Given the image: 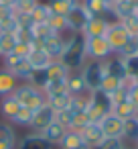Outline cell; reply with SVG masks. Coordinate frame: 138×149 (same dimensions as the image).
<instances>
[{
	"instance_id": "ac0fdd59",
	"label": "cell",
	"mask_w": 138,
	"mask_h": 149,
	"mask_svg": "<svg viewBox=\"0 0 138 149\" xmlns=\"http://www.w3.org/2000/svg\"><path fill=\"white\" fill-rule=\"evenodd\" d=\"M21 82L8 72V70H4V68H0V98H4V96H10L14 90H16V86H19Z\"/></svg>"
},
{
	"instance_id": "44dd1931",
	"label": "cell",
	"mask_w": 138,
	"mask_h": 149,
	"mask_svg": "<svg viewBox=\"0 0 138 149\" xmlns=\"http://www.w3.org/2000/svg\"><path fill=\"white\" fill-rule=\"evenodd\" d=\"M19 108H21V102H19L12 94H10V96H4V98H0V114L6 118V123L19 112Z\"/></svg>"
},
{
	"instance_id": "484cf974",
	"label": "cell",
	"mask_w": 138,
	"mask_h": 149,
	"mask_svg": "<svg viewBox=\"0 0 138 149\" xmlns=\"http://www.w3.org/2000/svg\"><path fill=\"white\" fill-rule=\"evenodd\" d=\"M27 84H31V86H35V88H39V90H43L45 86H47V82H49V76H47V68L45 70H31V74L27 76V80H25Z\"/></svg>"
},
{
	"instance_id": "6da1fadb",
	"label": "cell",
	"mask_w": 138,
	"mask_h": 149,
	"mask_svg": "<svg viewBox=\"0 0 138 149\" xmlns=\"http://www.w3.org/2000/svg\"><path fill=\"white\" fill-rule=\"evenodd\" d=\"M57 61H61L69 72H79L81 65L87 61V55H85V37L81 33H69L65 37L63 53H61V57Z\"/></svg>"
},
{
	"instance_id": "e575fe53",
	"label": "cell",
	"mask_w": 138,
	"mask_h": 149,
	"mask_svg": "<svg viewBox=\"0 0 138 149\" xmlns=\"http://www.w3.org/2000/svg\"><path fill=\"white\" fill-rule=\"evenodd\" d=\"M122 86H124V82H120V80H116V78H112V76H106L104 82H102V88H100V90H102L104 94L112 96V94H114L116 90H120Z\"/></svg>"
},
{
	"instance_id": "cb8c5ba5",
	"label": "cell",
	"mask_w": 138,
	"mask_h": 149,
	"mask_svg": "<svg viewBox=\"0 0 138 149\" xmlns=\"http://www.w3.org/2000/svg\"><path fill=\"white\" fill-rule=\"evenodd\" d=\"M0 141L10 145L12 149L16 147V141H19V135H16V129L10 125V123H0Z\"/></svg>"
},
{
	"instance_id": "7c38bea8",
	"label": "cell",
	"mask_w": 138,
	"mask_h": 149,
	"mask_svg": "<svg viewBox=\"0 0 138 149\" xmlns=\"http://www.w3.org/2000/svg\"><path fill=\"white\" fill-rule=\"evenodd\" d=\"M79 135H81L83 143L89 145L91 149H95V147L104 141V133H102V129H100L97 123H87V125L79 131Z\"/></svg>"
},
{
	"instance_id": "b9f144b4",
	"label": "cell",
	"mask_w": 138,
	"mask_h": 149,
	"mask_svg": "<svg viewBox=\"0 0 138 149\" xmlns=\"http://www.w3.org/2000/svg\"><path fill=\"white\" fill-rule=\"evenodd\" d=\"M75 149H91V147H89V145H85V143H81V145H77Z\"/></svg>"
},
{
	"instance_id": "5bb4252c",
	"label": "cell",
	"mask_w": 138,
	"mask_h": 149,
	"mask_svg": "<svg viewBox=\"0 0 138 149\" xmlns=\"http://www.w3.org/2000/svg\"><path fill=\"white\" fill-rule=\"evenodd\" d=\"M27 61H29V65L33 68V70H45V68H49L51 65V57H49V53L43 49V47H33V51L27 55Z\"/></svg>"
},
{
	"instance_id": "603a6c76",
	"label": "cell",
	"mask_w": 138,
	"mask_h": 149,
	"mask_svg": "<svg viewBox=\"0 0 138 149\" xmlns=\"http://www.w3.org/2000/svg\"><path fill=\"white\" fill-rule=\"evenodd\" d=\"M65 90H67L71 96L85 92V84H83V78H81L79 72H69V76L65 78Z\"/></svg>"
},
{
	"instance_id": "60d3db41",
	"label": "cell",
	"mask_w": 138,
	"mask_h": 149,
	"mask_svg": "<svg viewBox=\"0 0 138 149\" xmlns=\"http://www.w3.org/2000/svg\"><path fill=\"white\" fill-rule=\"evenodd\" d=\"M110 100H112V106H114V104H120V102H124V100H128V96H126V86H122L120 90H116V92L110 96Z\"/></svg>"
},
{
	"instance_id": "ffe728a7",
	"label": "cell",
	"mask_w": 138,
	"mask_h": 149,
	"mask_svg": "<svg viewBox=\"0 0 138 149\" xmlns=\"http://www.w3.org/2000/svg\"><path fill=\"white\" fill-rule=\"evenodd\" d=\"M79 4V0H47V6L53 15H61L67 17L71 8H75Z\"/></svg>"
},
{
	"instance_id": "f6af8a7d",
	"label": "cell",
	"mask_w": 138,
	"mask_h": 149,
	"mask_svg": "<svg viewBox=\"0 0 138 149\" xmlns=\"http://www.w3.org/2000/svg\"><path fill=\"white\" fill-rule=\"evenodd\" d=\"M132 84H136V86H138V76H136V78H132Z\"/></svg>"
},
{
	"instance_id": "bcb514c9",
	"label": "cell",
	"mask_w": 138,
	"mask_h": 149,
	"mask_svg": "<svg viewBox=\"0 0 138 149\" xmlns=\"http://www.w3.org/2000/svg\"><path fill=\"white\" fill-rule=\"evenodd\" d=\"M106 2H108V4H110V6H112V4H114V2H116V0H106Z\"/></svg>"
},
{
	"instance_id": "7bdbcfd3",
	"label": "cell",
	"mask_w": 138,
	"mask_h": 149,
	"mask_svg": "<svg viewBox=\"0 0 138 149\" xmlns=\"http://www.w3.org/2000/svg\"><path fill=\"white\" fill-rule=\"evenodd\" d=\"M0 149H12L10 145H6V143H2V141H0Z\"/></svg>"
},
{
	"instance_id": "9a60e30c",
	"label": "cell",
	"mask_w": 138,
	"mask_h": 149,
	"mask_svg": "<svg viewBox=\"0 0 138 149\" xmlns=\"http://www.w3.org/2000/svg\"><path fill=\"white\" fill-rule=\"evenodd\" d=\"M104 70H106V76H112L120 82H126V70H124V63H122V57H108L104 61Z\"/></svg>"
},
{
	"instance_id": "277c9868",
	"label": "cell",
	"mask_w": 138,
	"mask_h": 149,
	"mask_svg": "<svg viewBox=\"0 0 138 149\" xmlns=\"http://www.w3.org/2000/svg\"><path fill=\"white\" fill-rule=\"evenodd\" d=\"M87 118L89 123H100L106 114L112 112V100L108 94H104L102 90H95L91 92V98H89V106H87Z\"/></svg>"
},
{
	"instance_id": "f907efd6",
	"label": "cell",
	"mask_w": 138,
	"mask_h": 149,
	"mask_svg": "<svg viewBox=\"0 0 138 149\" xmlns=\"http://www.w3.org/2000/svg\"><path fill=\"white\" fill-rule=\"evenodd\" d=\"M0 57H2V51H0Z\"/></svg>"
},
{
	"instance_id": "8d00e7d4",
	"label": "cell",
	"mask_w": 138,
	"mask_h": 149,
	"mask_svg": "<svg viewBox=\"0 0 138 149\" xmlns=\"http://www.w3.org/2000/svg\"><path fill=\"white\" fill-rule=\"evenodd\" d=\"M124 147V139H116V137H104V141L95 147V149H122Z\"/></svg>"
},
{
	"instance_id": "4dcf8cb0",
	"label": "cell",
	"mask_w": 138,
	"mask_h": 149,
	"mask_svg": "<svg viewBox=\"0 0 138 149\" xmlns=\"http://www.w3.org/2000/svg\"><path fill=\"white\" fill-rule=\"evenodd\" d=\"M53 33H57V35H63L65 31H67V21H65V17H61V15H49V19H47V23H45Z\"/></svg>"
},
{
	"instance_id": "f546056e",
	"label": "cell",
	"mask_w": 138,
	"mask_h": 149,
	"mask_svg": "<svg viewBox=\"0 0 138 149\" xmlns=\"http://www.w3.org/2000/svg\"><path fill=\"white\" fill-rule=\"evenodd\" d=\"M31 118H33V110L31 108H25V106H21L19 108V112L8 120L12 127H27L29 129V125H31Z\"/></svg>"
},
{
	"instance_id": "681fc988",
	"label": "cell",
	"mask_w": 138,
	"mask_h": 149,
	"mask_svg": "<svg viewBox=\"0 0 138 149\" xmlns=\"http://www.w3.org/2000/svg\"><path fill=\"white\" fill-rule=\"evenodd\" d=\"M134 149H138V143H136V147H134Z\"/></svg>"
},
{
	"instance_id": "f1b7e54d",
	"label": "cell",
	"mask_w": 138,
	"mask_h": 149,
	"mask_svg": "<svg viewBox=\"0 0 138 149\" xmlns=\"http://www.w3.org/2000/svg\"><path fill=\"white\" fill-rule=\"evenodd\" d=\"M122 139L138 143V116H132V118L124 120V135H122Z\"/></svg>"
},
{
	"instance_id": "1f68e13d",
	"label": "cell",
	"mask_w": 138,
	"mask_h": 149,
	"mask_svg": "<svg viewBox=\"0 0 138 149\" xmlns=\"http://www.w3.org/2000/svg\"><path fill=\"white\" fill-rule=\"evenodd\" d=\"M14 47H16V37H14V33L0 31V51H2V55L12 53Z\"/></svg>"
},
{
	"instance_id": "7402d4cb",
	"label": "cell",
	"mask_w": 138,
	"mask_h": 149,
	"mask_svg": "<svg viewBox=\"0 0 138 149\" xmlns=\"http://www.w3.org/2000/svg\"><path fill=\"white\" fill-rule=\"evenodd\" d=\"M49 15H51V10L47 6V2H41L39 0V2L33 6V10L29 13V21H31V25H45Z\"/></svg>"
},
{
	"instance_id": "ba28073f",
	"label": "cell",
	"mask_w": 138,
	"mask_h": 149,
	"mask_svg": "<svg viewBox=\"0 0 138 149\" xmlns=\"http://www.w3.org/2000/svg\"><path fill=\"white\" fill-rule=\"evenodd\" d=\"M89 19H91L89 13H87L81 4H77V6L71 8L69 15L65 17V21H67V31H69V33H83V29H85V25H87Z\"/></svg>"
},
{
	"instance_id": "8992f818",
	"label": "cell",
	"mask_w": 138,
	"mask_h": 149,
	"mask_svg": "<svg viewBox=\"0 0 138 149\" xmlns=\"http://www.w3.org/2000/svg\"><path fill=\"white\" fill-rule=\"evenodd\" d=\"M130 39H132V37L126 33V29H124L118 21H112V23H110V27H108V31H106V41L110 43V47H112L114 53H118Z\"/></svg>"
},
{
	"instance_id": "3957f363",
	"label": "cell",
	"mask_w": 138,
	"mask_h": 149,
	"mask_svg": "<svg viewBox=\"0 0 138 149\" xmlns=\"http://www.w3.org/2000/svg\"><path fill=\"white\" fill-rule=\"evenodd\" d=\"M12 96L21 102V106L31 108V110H37V108H41V106L45 104V94H43V90H39V88H35V86H31V84H27V82L19 84L16 90L12 92Z\"/></svg>"
},
{
	"instance_id": "7dc6e473",
	"label": "cell",
	"mask_w": 138,
	"mask_h": 149,
	"mask_svg": "<svg viewBox=\"0 0 138 149\" xmlns=\"http://www.w3.org/2000/svg\"><path fill=\"white\" fill-rule=\"evenodd\" d=\"M122 149H132V147H130V145H126V143H124V147H122Z\"/></svg>"
},
{
	"instance_id": "4fadbf2b",
	"label": "cell",
	"mask_w": 138,
	"mask_h": 149,
	"mask_svg": "<svg viewBox=\"0 0 138 149\" xmlns=\"http://www.w3.org/2000/svg\"><path fill=\"white\" fill-rule=\"evenodd\" d=\"M45 102L55 110V112H59V110H65V108H69V102H71V94L67 92V90H59V92H51V94H45Z\"/></svg>"
},
{
	"instance_id": "5b68a950",
	"label": "cell",
	"mask_w": 138,
	"mask_h": 149,
	"mask_svg": "<svg viewBox=\"0 0 138 149\" xmlns=\"http://www.w3.org/2000/svg\"><path fill=\"white\" fill-rule=\"evenodd\" d=\"M85 55L87 59L93 61H106L108 57L114 55V51L106 41V37H85Z\"/></svg>"
},
{
	"instance_id": "836d02e7",
	"label": "cell",
	"mask_w": 138,
	"mask_h": 149,
	"mask_svg": "<svg viewBox=\"0 0 138 149\" xmlns=\"http://www.w3.org/2000/svg\"><path fill=\"white\" fill-rule=\"evenodd\" d=\"M122 63H124V70H126V76L128 78H136L138 76V53L128 55V57H122Z\"/></svg>"
},
{
	"instance_id": "9c48e42d",
	"label": "cell",
	"mask_w": 138,
	"mask_h": 149,
	"mask_svg": "<svg viewBox=\"0 0 138 149\" xmlns=\"http://www.w3.org/2000/svg\"><path fill=\"white\" fill-rule=\"evenodd\" d=\"M14 149H55V145H51L41 133H33L31 131V133L19 137Z\"/></svg>"
},
{
	"instance_id": "74e56055",
	"label": "cell",
	"mask_w": 138,
	"mask_h": 149,
	"mask_svg": "<svg viewBox=\"0 0 138 149\" xmlns=\"http://www.w3.org/2000/svg\"><path fill=\"white\" fill-rule=\"evenodd\" d=\"M87 123H89V118H87V112L85 110L83 112H73V120H71V129L73 131H81Z\"/></svg>"
},
{
	"instance_id": "ab89813d",
	"label": "cell",
	"mask_w": 138,
	"mask_h": 149,
	"mask_svg": "<svg viewBox=\"0 0 138 149\" xmlns=\"http://www.w3.org/2000/svg\"><path fill=\"white\" fill-rule=\"evenodd\" d=\"M126 96H128V102L138 110V86L136 84H128L126 86Z\"/></svg>"
},
{
	"instance_id": "e0dca14e",
	"label": "cell",
	"mask_w": 138,
	"mask_h": 149,
	"mask_svg": "<svg viewBox=\"0 0 138 149\" xmlns=\"http://www.w3.org/2000/svg\"><path fill=\"white\" fill-rule=\"evenodd\" d=\"M79 4L89 13V17H110V4L106 0H79Z\"/></svg>"
},
{
	"instance_id": "816d5d0a",
	"label": "cell",
	"mask_w": 138,
	"mask_h": 149,
	"mask_svg": "<svg viewBox=\"0 0 138 149\" xmlns=\"http://www.w3.org/2000/svg\"><path fill=\"white\" fill-rule=\"evenodd\" d=\"M136 15H138V8H136Z\"/></svg>"
},
{
	"instance_id": "d4e9b609",
	"label": "cell",
	"mask_w": 138,
	"mask_h": 149,
	"mask_svg": "<svg viewBox=\"0 0 138 149\" xmlns=\"http://www.w3.org/2000/svg\"><path fill=\"white\" fill-rule=\"evenodd\" d=\"M83 139L79 135V131H73V129H67V133L63 135V139L59 141V149H75L77 145H81Z\"/></svg>"
},
{
	"instance_id": "f35d334b",
	"label": "cell",
	"mask_w": 138,
	"mask_h": 149,
	"mask_svg": "<svg viewBox=\"0 0 138 149\" xmlns=\"http://www.w3.org/2000/svg\"><path fill=\"white\" fill-rule=\"evenodd\" d=\"M33 43H25V41H16V47L12 49V53L14 55H19V57H27L31 51H33Z\"/></svg>"
},
{
	"instance_id": "2e32d148",
	"label": "cell",
	"mask_w": 138,
	"mask_h": 149,
	"mask_svg": "<svg viewBox=\"0 0 138 149\" xmlns=\"http://www.w3.org/2000/svg\"><path fill=\"white\" fill-rule=\"evenodd\" d=\"M63 45H65V37H63V35H51L41 47L49 53V57H51L53 61H57V59L61 57V53H63Z\"/></svg>"
},
{
	"instance_id": "4316f807",
	"label": "cell",
	"mask_w": 138,
	"mask_h": 149,
	"mask_svg": "<svg viewBox=\"0 0 138 149\" xmlns=\"http://www.w3.org/2000/svg\"><path fill=\"white\" fill-rule=\"evenodd\" d=\"M112 114H116V116H118V118H122V120H128V118L136 116V114H138V110H136L128 100H124V102H120V104H114V106H112Z\"/></svg>"
},
{
	"instance_id": "8fae6325",
	"label": "cell",
	"mask_w": 138,
	"mask_h": 149,
	"mask_svg": "<svg viewBox=\"0 0 138 149\" xmlns=\"http://www.w3.org/2000/svg\"><path fill=\"white\" fill-rule=\"evenodd\" d=\"M110 19L108 17H91L83 29V37H106V31L110 27Z\"/></svg>"
},
{
	"instance_id": "ee69618b",
	"label": "cell",
	"mask_w": 138,
	"mask_h": 149,
	"mask_svg": "<svg viewBox=\"0 0 138 149\" xmlns=\"http://www.w3.org/2000/svg\"><path fill=\"white\" fill-rule=\"evenodd\" d=\"M128 2H130V4H132L134 8H138V0H128Z\"/></svg>"
},
{
	"instance_id": "7a4b0ae2",
	"label": "cell",
	"mask_w": 138,
	"mask_h": 149,
	"mask_svg": "<svg viewBox=\"0 0 138 149\" xmlns=\"http://www.w3.org/2000/svg\"><path fill=\"white\" fill-rule=\"evenodd\" d=\"M81 78H83V84H85V90L87 92H95L102 88V82L106 78V70H104V61H93V59H87L81 70H79Z\"/></svg>"
},
{
	"instance_id": "d6a6232c",
	"label": "cell",
	"mask_w": 138,
	"mask_h": 149,
	"mask_svg": "<svg viewBox=\"0 0 138 149\" xmlns=\"http://www.w3.org/2000/svg\"><path fill=\"white\" fill-rule=\"evenodd\" d=\"M124 29H126V33L132 37V39H138V15L134 13V15H130V17H126L124 21H118Z\"/></svg>"
},
{
	"instance_id": "c3c4849f",
	"label": "cell",
	"mask_w": 138,
	"mask_h": 149,
	"mask_svg": "<svg viewBox=\"0 0 138 149\" xmlns=\"http://www.w3.org/2000/svg\"><path fill=\"white\" fill-rule=\"evenodd\" d=\"M116 2H126V0H116Z\"/></svg>"
},
{
	"instance_id": "d590c367",
	"label": "cell",
	"mask_w": 138,
	"mask_h": 149,
	"mask_svg": "<svg viewBox=\"0 0 138 149\" xmlns=\"http://www.w3.org/2000/svg\"><path fill=\"white\" fill-rule=\"evenodd\" d=\"M55 120H57L59 125H63L65 129H71L73 110H71V108H65V110H59V112H55Z\"/></svg>"
},
{
	"instance_id": "83f0119b",
	"label": "cell",
	"mask_w": 138,
	"mask_h": 149,
	"mask_svg": "<svg viewBox=\"0 0 138 149\" xmlns=\"http://www.w3.org/2000/svg\"><path fill=\"white\" fill-rule=\"evenodd\" d=\"M47 76H49V82H59L69 76V70L61 61H51V65L47 68Z\"/></svg>"
},
{
	"instance_id": "30bf717a",
	"label": "cell",
	"mask_w": 138,
	"mask_h": 149,
	"mask_svg": "<svg viewBox=\"0 0 138 149\" xmlns=\"http://www.w3.org/2000/svg\"><path fill=\"white\" fill-rule=\"evenodd\" d=\"M97 125H100L104 137H116V139H122V135H124V120L118 118V116L112 114V112L106 114Z\"/></svg>"
},
{
	"instance_id": "d6986e66",
	"label": "cell",
	"mask_w": 138,
	"mask_h": 149,
	"mask_svg": "<svg viewBox=\"0 0 138 149\" xmlns=\"http://www.w3.org/2000/svg\"><path fill=\"white\" fill-rule=\"evenodd\" d=\"M65 133H67V129H65L63 125H59L57 120H53L47 129H43V131H41V135H43L51 145H55V147L59 145V141L63 139V135H65Z\"/></svg>"
},
{
	"instance_id": "52a82bcc",
	"label": "cell",
	"mask_w": 138,
	"mask_h": 149,
	"mask_svg": "<svg viewBox=\"0 0 138 149\" xmlns=\"http://www.w3.org/2000/svg\"><path fill=\"white\" fill-rule=\"evenodd\" d=\"M53 120H55V110L45 102L41 108L33 110V118H31L29 129H31L33 133H41V131H43V129H47Z\"/></svg>"
}]
</instances>
